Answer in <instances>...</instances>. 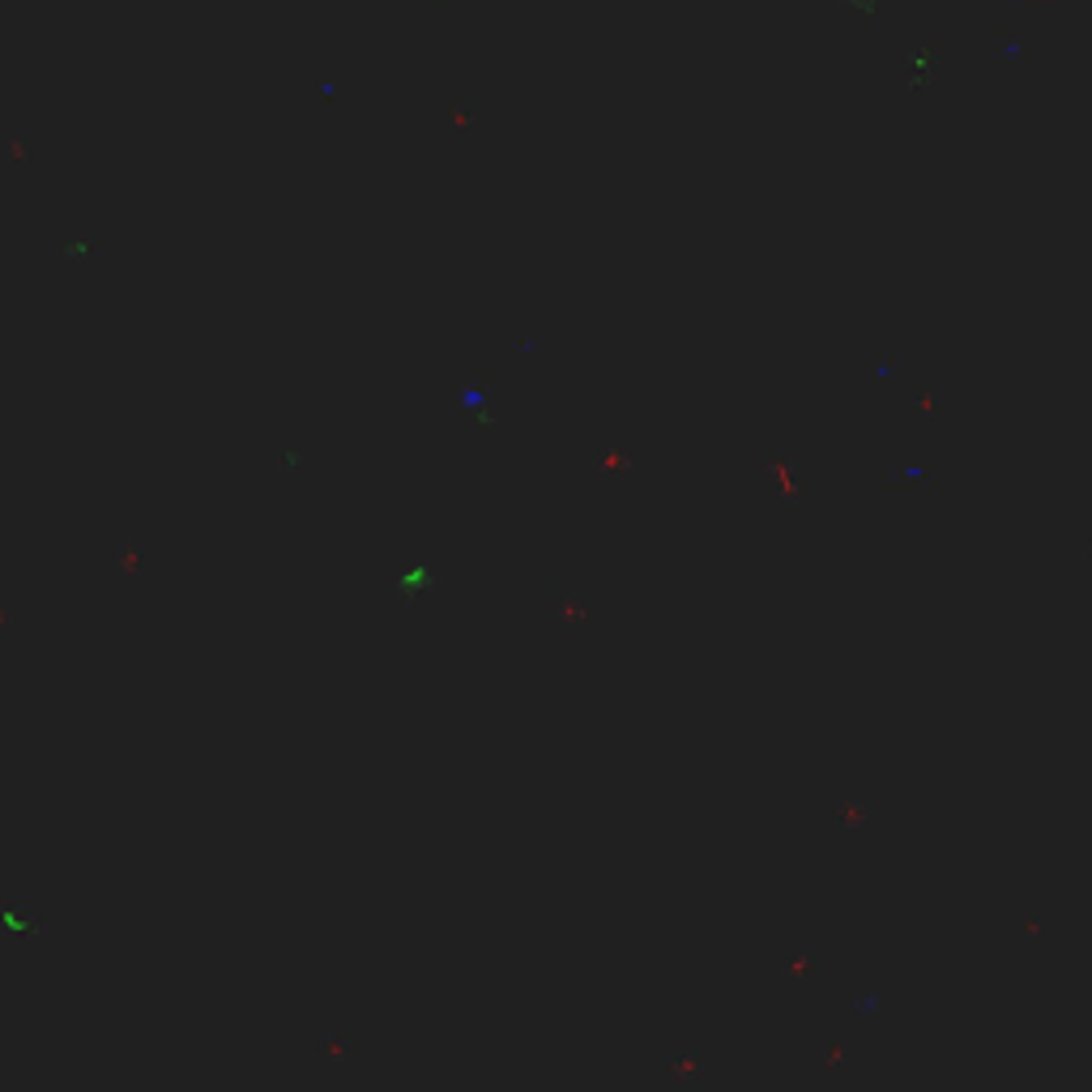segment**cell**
Returning <instances> with one entry per match:
<instances>
[{
	"instance_id": "1",
	"label": "cell",
	"mask_w": 1092,
	"mask_h": 1092,
	"mask_svg": "<svg viewBox=\"0 0 1092 1092\" xmlns=\"http://www.w3.org/2000/svg\"><path fill=\"white\" fill-rule=\"evenodd\" d=\"M388 585H393V598L401 607H418L436 585H440V568L427 564V559H414V564H401L388 572Z\"/></svg>"
},
{
	"instance_id": "2",
	"label": "cell",
	"mask_w": 1092,
	"mask_h": 1092,
	"mask_svg": "<svg viewBox=\"0 0 1092 1092\" xmlns=\"http://www.w3.org/2000/svg\"><path fill=\"white\" fill-rule=\"evenodd\" d=\"M546 619L559 623V627H589L594 623V607H589V589L581 585H559L551 598H546Z\"/></svg>"
},
{
	"instance_id": "3",
	"label": "cell",
	"mask_w": 1092,
	"mask_h": 1092,
	"mask_svg": "<svg viewBox=\"0 0 1092 1092\" xmlns=\"http://www.w3.org/2000/svg\"><path fill=\"white\" fill-rule=\"evenodd\" d=\"M802 466H807L802 453H768V457L760 461V474H764V483L777 486L781 499L802 503V495H798V470H802Z\"/></svg>"
},
{
	"instance_id": "4",
	"label": "cell",
	"mask_w": 1092,
	"mask_h": 1092,
	"mask_svg": "<svg viewBox=\"0 0 1092 1092\" xmlns=\"http://www.w3.org/2000/svg\"><path fill=\"white\" fill-rule=\"evenodd\" d=\"M875 811H879V802H875V798H841V802L833 807V815H837V828H841V833H857V828H866V824L875 820Z\"/></svg>"
},
{
	"instance_id": "5",
	"label": "cell",
	"mask_w": 1092,
	"mask_h": 1092,
	"mask_svg": "<svg viewBox=\"0 0 1092 1092\" xmlns=\"http://www.w3.org/2000/svg\"><path fill=\"white\" fill-rule=\"evenodd\" d=\"M662 1067H666V1076L674 1080V1084H692V1080H700V1071H705V1054L700 1050H670L666 1058H662Z\"/></svg>"
},
{
	"instance_id": "6",
	"label": "cell",
	"mask_w": 1092,
	"mask_h": 1092,
	"mask_svg": "<svg viewBox=\"0 0 1092 1092\" xmlns=\"http://www.w3.org/2000/svg\"><path fill=\"white\" fill-rule=\"evenodd\" d=\"M879 486H900V491H935L939 479L930 470H918V466H905V470H879Z\"/></svg>"
},
{
	"instance_id": "7",
	"label": "cell",
	"mask_w": 1092,
	"mask_h": 1092,
	"mask_svg": "<svg viewBox=\"0 0 1092 1092\" xmlns=\"http://www.w3.org/2000/svg\"><path fill=\"white\" fill-rule=\"evenodd\" d=\"M355 1050H359L355 1037H338V1033L316 1037V1054H325V1058H346V1054H355Z\"/></svg>"
},
{
	"instance_id": "8",
	"label": "cell",
	"mask_w": 1092,
	"mask_h": 1092,
	"mask_svg": "<svg viewBox=\"0 0 1092 1092\" xmlns=\"http://www.w3.org/2000/svg\"><path fill=\"white\" fill-rule=\"evenodd\" d=\"M594 470H598V474H614V470H636V461H631L627 453H619V448H607V453L594 461Z\"/></svg>"
},
{
	"instance_id": "9",
	"label": "cell",
	"mask_w": 1092,
	"mask_h": 1092,
	"mask_svg": "<svg viewBox=\"0 0 1092 1092\" xmlns=\"http://www.w3.org/2000/svg\"><path fill=\"white\" fill-rule=\"evenodd\" d=\"M781 969L790 973V977H815L820 965H815V961H807V956H798V952H790V956H781Z\"/></svg>"
},
{
	"instance_id": "10",
	"label": "cell",
	"mask_w": 1092,
	"mask_h": 1092,
	"mask_svg": "<svg viewBox=\"0 0 1092 1092\" xmlns=\"http://www.w3.org/2000/svg\"><path fill=\"white\" fill-rule=\"evenodd\" d=\"M841 1058H845V1037H824V1067L837 1071Z\"/></svg>"
},
{
	"instance_id": "11",
	"label": "cell",
	"mask_w": 1092,
	"mask_h": 1092,
	"mask_svg": "<svg viewBox=\"0 0 1092 1092\" xmlns=\"http://www.w3.org/2000/svg\"><path fill=\"white\" fill-rule=\"evenodd\" d=\"M879 1007V994H866V998H845V1016H870Z\"/></svg>"
},
{
	"instance_id": "12",
	"label": "cell",
	"mask_w": 1092,
	"mask_h": 1092,
	"mask_svg": "<svg viewBox=\"0 0 1092 1092\" xmlns=\"http://www.w3.org/2000/svg\"><path fill=\"white\" fill-rule=\"evenodd\" d=\"M508 351H516V355H538V338H534V333H516V338H508Z\"/></svg>"
},
{
	"instance_id": "13",
	"label": "cell",
	"mask_w": 1092,
	"mask_h": 1092,
	"mask_svg": "<svg viewBox=\"0 0 1092 1092\" xmlns=\"http://www.w3.org/2000/svg\"><path fill=\"white\" fill-rule=\"evenodd\" d=\"M913 406H918L922 414H935V388H922V393L913 397Z\"/></svg>"
},
{
	"instance_id": "14",
	"label": "cell",
	"mask_w": 1092,
	"mask_h": 1092,
	"mask_svg": "<svg viewBox=\"0 0 1092 1092\" xmlns=\"http://www.w3.org/2000/svg\"><path fill=\"white\" fill-rule=\"evenodd\" d=\"M900 367V355H879L875 359V375H888V371H896Z\"/></svg>"
},
{
	"instance_id": "15",
	"label": "cell",
	"mask_w": 1092,
	"mask_h": 1092,
	"mask_svg": "<svg viewBox=\"0 0 1092 1092\" xmlns=\"http://www.w3.org/2000/svg\"><path fill=\"white\" fill-rule=\"evenodd\" d=\"M278 466H282V470H299V466H303V461H299V457H295V453H282V457H278Z\"/></svg>"
},
{
	"instance_id": "16",
	"label": "cell",
	"mask_w": 1092,
	"mask_h": 1092,
	"mask_svg": "<svg viewBox=\"0 0 1092 1092\" xmlns=\"http://www.w3.org/2000/svg\"><path fill=\"white\" fill-rule=\"evenodd\" d=\"M1020 930H1028V935H1037V930H1041V922H1037V918H1020Z\"/></svg>"
}]
</instances>
